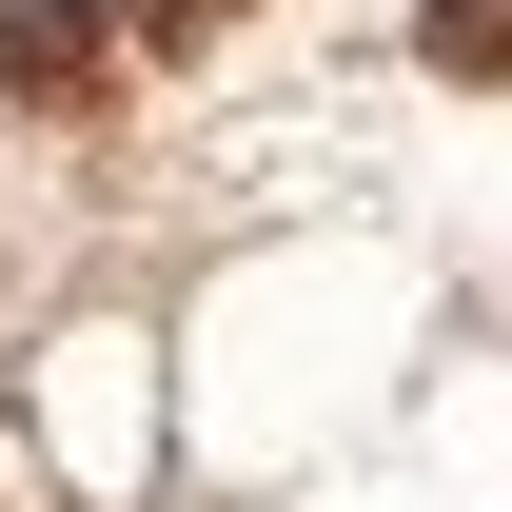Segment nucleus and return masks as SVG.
I'll return each mask as SVG.
<instances>
[{
    "instance_id": "nucleus-1",
    "label": "nucleus",
    "mask_w": 512,
    "mask_h": 512,
    "mask_svg": "<svg viewBox=\"0 0 512 512\" xmlns=\"http://www.w3.org/2000/svg\"><path fill=\"white\" fill-rule=\"evenodd\" d=\"M119 79V0H0V99H99Z\"/></svg>"
},
{
    "instance_id": "nucleus-2",
    "label": "nucleus",
    "mask_w": 512,
    "mask_h": 512,
    "mask_svg": "<svg viewBox=\"0 0 512 512\" xmlns=\"http://www.w3.org/2000/svg\"><path fill=\"white\" fill-rule=\"evenodd\" d=\"M414 40H434L453 79H512V0H434V20H414Z\"/></svg>"
},
{
    "instance_id": "nucleus-3",
    "label": "nucleus",
    "mask_w": 512,
    "mask_h": 512,
    "mask_svg": "<svg viewBox=\"0 0 512 512\" xmlns=\"http://www.w3.org/2000/svg\"><path fill=\"white\" fill-rule=\"evenodd\" d=\"M237 0H119V40H217Z\"/></svg>"
}]
</instances>
